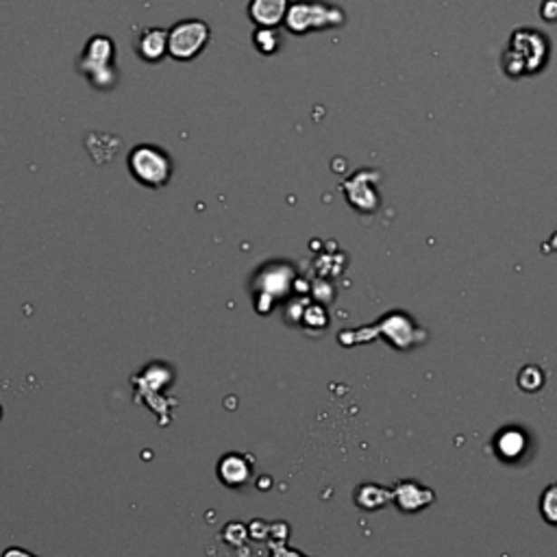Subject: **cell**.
Instances as JSON below:
<instances>
[{
    "mask_svg": "<svg viewBox=\"0 0 557 557\" xmlns=\"http://www.w3.org/2000/svg\"><path fill=\"white\" fill-rule=\"evenodd\" d=\"M551 59V42L543 31L524 26L516 29L503 51L501 66L510 79H524L543 72Z\"/></svg>",
    "mask_w": 557,
    "mask_h": 557,
    "instance_id": "obj_1",
    "label": "cell"
},
{
    "mask_svg": "<svg viewBox=\"0 0 557 557\" xmlns=\"http://www.w3.org/2000/svg\"><path fill=\"white\" fill-rule=\"evenodd\" d=\"M346 23V14L340 5L327 0H294L290 3L283 24L292 35L303 37L316 31L338 29Z\"/></svg>",
    "mask_w": 557,
    "mask_h": 557,
    "instance_id": "obj_2",
    "label": "cell"
},
{
    "mask_svg": "<svg viewBox=\"0 0 557 557\" xmlns=\"http://www.w3.org/2000/svg\"><path fill=\"white\" fill-rule=\"evenodd\" d=\"M172 166L170 155L164 149L153 144H139L129 153V172L138 183L146 187H164L172 178Z\"/></svg>",
    "mask_w": 557,
    "mask_h": 557,
    "instance_id": "obj_3",
    "label": "cell"
},
{
    "mask_svg": "<svg viewBox=\"0 0 557 557\" xmlns=\"http://www.w3.org/2000/svg\"><path fill=\"white\" fill-rule=\"evenodd\" d=\"M113 42L107 35H94L79 59V72L90 79L96 90H110L116 83L113 72Z\"/></svg>",
    "mask_w": 557,
    "mask_h": 557,
    "instance_id": "obj_4",
    "label": "cell"
},
{
    "mask_svg": "<svg viewBox=\"0 0 557 557\" xmlns=\"http://www.w3.org/2000/svg\"><path fill=\"white\" fill-rule=\"evenodd\" d=\"M212 40V29L207 23L197 18L181 20L168 31V55L178 62H192L205 51Z\"/></svg>",
    "mask_w": 557,
    "mask_h": 557,
    "instance_id": "obj_5",
    "label": "cell"
},
{
    "mask_svg": "<svg viewBox=\"0 0 557 557\" xmlns=\"http://www.w3.org/2000/svg\"><path fill=\"white\" fill-rule=\"evenodd\" d=\"M377 172L372 170H360L355 172L349 181L344 183V194L349 198V203L360 212H372L377 207V190L372 187L375 183Z\"/></svg>",
    "mask_w": 557,
    "mask_h": 557,
    "instance_id": "obj_6",
    "label": "cell"
},
{
    "mask_svg": "<svg viewBox=\"0 0 557 557\" xmlns=\"http://www.w3.org/2000/svg\"><path fill=\"white\" fill-rule=\"evenodd\" d=\"M288 7L290 0H251L248 3V18L257 26L277 29L279 24H283Z\"/></svg>",
    "mask_w": 557,
    "mask_h": 557,
    "instance_id": "obj_7",
    "label": "cell"
},
{
    "mask_svg": "<svg viewBox=\"0 0 557 557\" xmlns=\"http://www.w3.org/2000/svg\"><path fill=\"white\" fill-rule=\"evenodd\" d=\"M135 51L146 62L155 63L161 62L168 55V31L153 26V29H144L142 35L135 42Z\"/></svg>",
    "mask_w": 557,
    "mask_h": 557,
    "instance_id": "obj_8",
    "label": "cell"
},
{
    "mask_svg": "<svg viewBox=\"0 0 557 557\" xmlns=\"http://www.w3.org/2000/svg\"><path fill=\"white\" fill-rule=\"evenodd\" d=\"M220 475H223L225 484L240 485V484H245L246 477H248V466L242 457L229 456V457L223 459V464H220Z\"/></svg>",
    "mask_w": 557,
    "mask_h": 557,
    "instance_id": "obj_9",
    "label": "cell"
},
{
    "mask_svg": "<svg viewBox=\"0 0 557 557\" xmlns=\"http://www.w3.org/2000/svg\"><path fill=\"white\" fill-rule=\"evenodd\" d=\"M253 44L257 53L262 55H274L281 48V35L277 29H268V26H257L255 35H253Z\"/></svg>",
    "mask_w": 557,
    "mask_h": 557,
    "instance_id": "obj_10",
    "label": "cell"
},
{
    "mask_svg": "<svg viewBox=\"0 0 557 557\" xmlns=\"http://www.w3.org/2000/svg\"><path fill=\"white\" fill-rule=\"evenodd\" d=\"M496 448H499V453L505 459H514L523 453L524 437H523L521 431L510 429V431H505V434L499 436V440H496Z\"/></svg>",
    "mask_w": 557,
    "mask_h": 557,
    "instance_id": "obj_11",
    "label": "cell"
},
{
    "mask_svg": "<svg viewBox=\"0 0 557 557\" xmlns=\"http://www.w3.org/2000/svg\"><path fill=\"white\" fill-rule=\"evenodd\" d=\"M544 383V375L540 368L535 366H524L521 370V375H518V386L523 388L524 392H535L540 390Z\"/></svg>",
    "mask_w": 557,
    "mask_h": 557,
    "instance_id": "obj_12",
    "label": "cell"
},
{
    "mask_svg": "<svg viewBox=\"0 0 557 557\" xmlns=\"http://www.w3.org/2000/svg\"><path fill=\"white\" fill-rule=\"evenodd\" d=\"M540 512H543L546 523L557 524V484L544 490L543 499H540Z\"/></svg>",
    "mask_w": 557,
    "mask_h": 557,
    "instance_id": "obj_13",
    "label": "cell"
}]
</instances>
